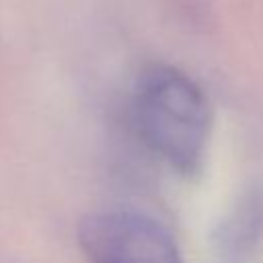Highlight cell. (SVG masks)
Listing matches in <instances>:
<instances>
[{
	"label": "cell",
	"instance_id": "cell-1",
	"mask_svg": "<svg viewBox=\"0 0 263 263\" xmlns=\"http://www.w3.org/2000/svg\"><path fill=\"white\" fill-rule=\"evenodd\" d=\"M132 115L152 154L181 175L199 171L210 138V107L191 76L164 64L146 68L134 86Z\"/></svg>",
	"mask_w": 263,
	"mask_h": 263
},
{
	"label": "cell",
	"instance_id": "cell-2",
	"mask_svg": "<svg viewBox=\"0 0 263 263\" xmlns=\"http://www.w3.org/2000/svg\"><path fill=\"white\" fill-rule=\"evenodd\" d=\"M78 240L88 263H183L168 228L127 205L88 214L80 222Z\"/></svg>",
	"mask_w": 263,
	"mask_h": 263
}]
</instances>
